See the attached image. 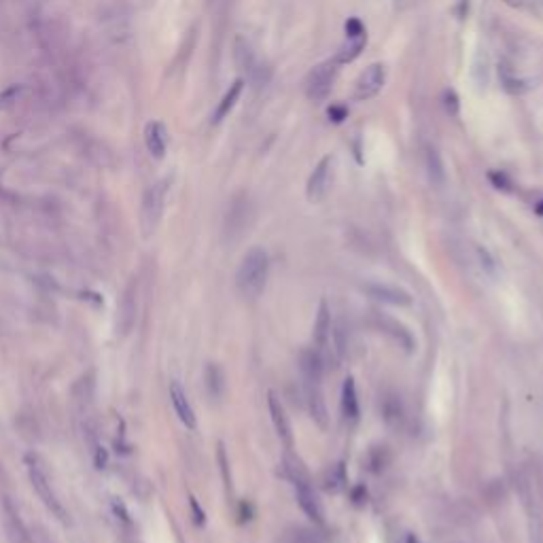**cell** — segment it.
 <instances>
[{
    "label": "cell",
    "instance_id": "1",
    "mask_svg": "<svg viewBox=\"0 0 543 543\" xmlns=\"http://www.w3.org/2000/svg\"><path fill=\"white\" fill-rule=\"evenodd\" d=\"M268 268H270V259L264 248L255 246L244 255V259L238 268L236 284L238 291L246 300H257L264 293L268 282Z\"/></svg>",
    "mask_w": 543,
    "mask_h": 543
},
{
    "label": "cell",
    "instance_id": "2",
    "mask_svg": "<svg viewBox=\"0 0 543 543\" xmlns=\"http://www.w3.org/2000/svg\"><path fill=\"white\" fill-rule=\"evenodd\" d=\"M166 194H168V181H159L147 189L140 206V226L145 236H151L157 228L159 219H162L166 206Z\"/></svg>",
    "mask_w": 543,
    "mask_h": 543
},
{
    "label": "cell",
    "instance_id": "3",
    "mask_svg": "<svg viewBox=\"0 0 543 543\" xmlns=\"http://www.w3.org/2000/svg\"><path fill=\"white\" fill-rule=\"evenodd\" d=\"M335 77H338V62H323L314 66L310 71V75L306 77V95L308 100L318 104L327 100V95L331 93L333 89V83H335Z\"/></svg>",
    "mask_w": 543,
    "mask_h": 543
},
{
    "label": "cell",
    "instance_id": "4",
    "mask_svg": "<svg viewBox=\"0 0 543 543\" xmlns=\"http://www.w3.org/2000/svg\"><path fill=\"white\" fill-rule=\"evenodd\" d=\"M333 164H335L333 155H325L321 162L316 164L314 172L308 178V187H306V196L310 202H321L327 196L331 176H333Z\"/></svg>",
    "mask_w": 543,
    "mask_h": 543
},
{
    "label": "cell",
    "instance_id": "5",
    "mask_svg": "<svg viewBox=\"0 0 543 543\" xmlns=\"http://www.w3.org/2000/svg\"><path fill=\"white\" fill-rule=\"evenodd\" d=\"M385 81H387V68L385 64H369V66L361 73V77L357 79V85H355V98L365 102V100H371L374 95L380 93V89L385 87Z\"/></svg>",
    "mask_w": 543,
    "mask_h": 543
},
{
    "label": "cell",
    "instance_id": "6",
    "mask_svg": "<svg viewBox=\"0 0 543 543\" xmlns=\"http://www.w3.org/2000/svg\"><path fill=\"white\" fill-rule=\"evenodd\" d=\"M314 348L316 353L321 355L323 363L327 365L331 361V314L325 302H321L318 306V314H316V323H314Z\"/></svg>",
    "mask_w": 543,
    "mask_h": 543
},
{
    "label": "cell",
    "instance_id": "7",
    "mask_svg": "<svg viewBox=\"0 0 543 543\" xmlns=\"http://www.w3.org/2000/svg\"><path fill=\"white\" fill-rule=\"evenodd\" d=\"M28 475H30L32 488L37 490L39 499L47 505L49 512H53L59 520L66 522V512H64V507L59 505V501H57V497H55V493H53V488H51V484H49V480H47V475L43 473V469L37 467V465H32V467L28 469Z\"/></svg>",
    "mask_w": 543,
    "mask_h": 543
},
{
    "label": "cell",
    "instance_id": "8",
    "mask_svg": "<svg viewBox=\"0 0 543 543\" xmlns=\"http://www.w3.org/2000/svg\"><path fill=\"white\" fill-rule=\"evenodd\" d=\"M374 323H376V327H378L382 333L393 338L403 350H407V353H412L414 346H416V340H414V335L409 333V329H407L403 323L395 321V318H391V316H387V314H380V312H374Z\"/></svg>",
    "mask_w": 543,
    "mask_h": 543
},
{
    "label": "cell",
    "instance_id": "9",
    "mask_svg": "<svg viewBox=\"0 0 543 543\" xmlns=\"http://www.w3.org/2000/svg\"><path fill=\"white\" fill-rule=\"evenodd\" d=\"M295 495H297V503L300 507L304 509V514L316 522V524H325V512H323V505L318 501V497L314 495L312 486H310V480H302V482H295Z\"/></svg>",
    "mask_w": 543,
    "mask_h": 543
},
{
    "label": "cell",
    "instance_id": "10",
    "mask_svg": "<svg viewBox=\"0 0 543 543\" xmlns=\"http://www.w3.org/2000/svg\"><path fill=\"white\" fill-rule=\"evenodd\" d=\"M300 369H302L304 385H321L325 363H323L321 355L316 353V348H304L302 350L300 353Z\"/></svg>",
    "mask_w": 543,
    "mask_h": 543
},
{
    "label": "cell",
    "instance_id": "11",
    "mask_svg": "<svg viewBox=\"0 0 543 543\" xmlns=\"http://www.w3.org/2000/svg\"><path fill=\"white\" fill-rule=\"evenodd\" d=\"M363 289L369 297H374L376 302H382V304H391V306H409L412 304L409 293L397 289V286H391V284L367 282Z\"/></svg>",
    "mask_w": 543,
    "mask_h": 543
},
{
    "label": "cell",
    "instance_id": "12",
    "mask_svg": "<svg viewBox=\"0 0 543 543\" xmlns=\"http://www.w3.org/2000/svg\"><path fill=\"white\" fill-rule=\"evenodd\" d=\"M380 414H382V421L387 423V427L401 429L403 421H405V409H403L401 395H397L395 391L385 393V397H382V401H380Z\"/></svg>",
    "mask_w": 543,
    "mask_h": 543
},
{
    "label": "cell",
    "instance_id": "13",
    "mask_svg": "<svg viewBox=\"0 0 543 543\" xmlns=\"http://www.w3.org/2000/svg\"><path fill=\"white\" fill-rule=\"evenodd\" d=\"M268 405H270V414H272V423H274V429L278 433V437L284 441L286 448H293V431H291V425H289V418H286V414H284V407L280 403V399L270 393L268 395Z\"/></svg>",
    "mask_w": 543,
    "mask_h": 543
},
{
    "label": "cell",
    "instance_id": "14",
    "mask_svg": "<svg viewBox=\"0 0 543 543\" xmlns=\"http://www.w3.org/2000/svg\"><path fill=\"white\" fill-rule=\"evenodd\" d=\"M304 401H306V407L310 412L312 421L321 429H325L327 427V407L323 401L321 385H304Z\"/></svg>",
    "mask_w": 543,
    "mask_h": 543
},
{
    "label": "cell",
    "instance_id": "15",
    "mask_svg": "<svg viewBox=\"0 0 543 543\" xmlns=\"http://www.w3.org/2000/svg\"><path fill=\"white\" fill-rule=\"evenodd\" d=\"M170 401L174 405V412H176L178 421L187 429H196V425H198L196 412H194V407H191V403H189V399H187V395H185V391H183V387L178 385V382H172V385H170Z\"/></svg>",
    "mask_w": 543,
    "mask_h": 543
},
{
    "label": "cell",
    "instance_id": "16",
    "mask_svg": "<svg viewBox=\"0 0 543 543\" xmlns=\"http://www.w3.org/2000/svg\"><path fill=\"white\" fill-rule=\"evenodd\" d=\"M145 140H147V149L153 157L162 159L166 155V149H168V130L164 123H149L147 127V134H145Z\"/></svg>",
    "mask_w": 543,
    "mask_h": 543
},
{
    "label": "cell",
    "instance_id": "17",
    "mask_svg": "<svg viewBox=\"0 0 543 543\" xmlns=\"http://www.w3.org/2000/svg\"><path fill=\"white\" fill-rule=\"evenodd\" d=\"M342 414L344 418L350 421V423H357L359 418V399H357V385H355V378L348 376L342 385Z\"/></svg>",
    "mask_w": 543,
    "mask_h": 543
},
{
    "label": "cell",
    "instance_id": "18",
    "mask_svg": "<svg viewBox=\"0 0 543 543\" xmlns=\"http://www.w3.org/2000/svg\"><path fill=\"white\" fill-rule=\"evenodd\" d=\"M204 387L210 399H221L226 393V374L214 363H208L204 369Z\"/></svg>",
    "mask_w": 543,
    "mask_h": 543
},
{
    "label": "cell",
    "instance_id": "19",
    "mask_svg": "<svg viewBox=\"0 0 543 543\" xmlns=\"http://www.w3.org/2000/svg\"><path fill=\"white\" fill-rule=\"evenodd\" d=\"M242 87H244V81H242V79H238V81L232 83V87L228 89L226 95H223V100L219 102V107H217V111H214V115H212V121H214V123L223 121V119L230 115V111L236 107V102H238V98H240Z\"/></svg>",
    "mask_w": 543,
    "mask_h": 543
},
{
    "label": "cell",
    "instance_id": "20",
    "mask_svg": "<svg viewBox=\"0 0 543 543\" xmlns=\"http://www.w3.org/2000/svg\"><path fill=\"white\" fill-rule=\"evenodd\" d=\"M136 295L132 293V289H127L121 304H119V325H121V333H127L132 329L134 321H136Z\"/></svg>",
    "mask_w": 543,
    "mask_h": 543
},
{
    "label": "cell",
    "instance_id": "21",
    "mask_svg": "<svg viewBox=\"0 0 543 543\" xmlns=\"http://www.w3.org/2000/svg\"><path fill=\"white\" fill-rule=\"evenodd\" d=\"M367 45V35H361V37H355V39H346V43L340 47L338 55H335V62L338 64H350V62H355L361 51L365 49Z\"/></svg>",
    "mask_w": 543,
    "mask_h": 543
},
{
    "label": "cell",
    "instance_id": "22",
    "mask_svg": "<svg viewBox=\"0 0 543 543\" xmlns=\"http://www.w3.org/2000/svg\"><path fill=\"white\" fill-rule=\"evenodd\" d=\"M425 162H427V174H429V181L437 187H441L445 183V170H443V162H441V155L435 147H429L427 149V155H425Z\"/></svg>",
    "mask_w": 543,
    "mask_h": 543
},
{
    "label": "cell",
    "instance_id": "23",
    "mask_svg": "<svg viewBox=\"0 0 543 543\" xmlns=\"http://www.w3.org/2000/svg\"><path fill=\"white\" fill-rule=\"evenodd\" d=\"M499 77H501V85L505 87V91L509 93H522L526 89L524 81L518 79V75L514 73V68L509 66L507 62H501L499 64Z\"/></svg>",
    "mask_w": 543,
    "mask_h": 543
},
{
    "label": "cell",
    "instance_id": "24",
    "mask_svg": "<svg viewBox=\"0 0 543 543\" xmlns=\"http://www.w3.org/2000/svg\"><path fill=\"white\" fill-rule=\"evenodd\" d=\"M346 486V469H344V463H338L335 467H331L325 475V480H323V488L331 495L344 490Z\"/></svg>",
    "mask_w": 543,
    "mask_h": 543
},
{
    "label": "cell",
    "instance_id": "25",
    "mask_svg": "<svg viewBox=\"0 0 543 543\" xmlns=\"http://www.w3.org/2000/svg\"><path fill=\"white\" fill-rule=\"evenodd\" d=\"M391 463V452L387 445H374L367 452V465L374 473H382Z\"/></svg>",
    "mask_w": 543,
    "mask_h": 543
},
{
    "label": "cell",
    "instance_id": "26",
    "mask_svg": "<svg viewBox=\"0 0 543 543\" xmlns=\"http://www.w3.org/2000/svg\"><path fill=\"white\" fill-rule=\"evenodd\" d=\"M26 93V89L21 85H13L5 91H0V111H7V109H13L19 100L21 95Z\"/></svg>",
    "mask_w": 543,
    "mask_h": 543
},
{
    "label": "cell",
    "instance_id": "27",
    "mask_svg": "<svg viewBox=\"0 0 543 543\" xmlns=\"http://www.w3.org/2000/svg\"><path fill=\"white\" fill-rule=\"evenodd\" d=\"M441 104H443V111L448 113L450 117H459L461 113V100H459V93L454 89H443L441 93Z\"/></svg>",
    "mask_w": 543,
    "mask_h": 543
},
{
    "label": "cell",
    "instance_id": "28",
    "mask_svg": "<svg viewBox=\"0 0 543 543\" xmlns=\"http://www.w3.org/2000/svg\"><path fill=\"white\" fill-rule=\"evenodd\" d=\"M219 465H221V473H223V482H226V488L232 490V475H230V463H228V454L223 443H219Z\"/></svg>",
    "mask_w": 543,
    "mask_h": 543
},
{
    "label": "cell",
    "instance_id": "29",
    "mask_svg": "<svg viewBox=\"0 0 543 543\" xmlns=\"http://www.w3.org/2000/svg\"><path fill=\"white\" fill-rule=\"evenodd\" d=\"M361 35H365L363 24L357 17H350L346 21V39H355V37H361Z\"/></svg>",
    "mask_w": 543,
    "mask_h": 543
},
{
    "label": "cell",
    "instance_id": "30",
    "mask_svg": "<svg viewBox=\"0 0 543 543\" xmlns=\"http://www.w3.org/2000/svg\"><path fill=\"white\" fill-rule=\"evenodd\" d=\"M488 178H490V183L497 187V189H501V191H512V183H509V178L503 174V172H488Z\"/></svg>",
    "mask_w": 543,
    "mask_h": 543
},
{
    "label": "cell",
    "instance_id": "31",
    "mask_svg": "<svg viewBox=\"0 0 543 543\" xmlns=\"http://www.w3.org/2000/svg\"><path fill=\"white\" fill-rule=\"evenodd\" d=\"M189 505H191V514H194V522H196L198 526H202V524L206 522V514L202 512V507H200L198 499H196V497H191V499H189Z\"/></svg>",
    "mask_w": 543,
    "mask_h": 543
},
{
    "label": "cell",
    "instance_id": "32",
    "mask_svg": "<svg viewBox=\"0 0 543 543\" xmlns=\"http://www.w3.org/2000/svg\"><path fill=\"white\" fill-rule=\"evenodd\" d=\"M477 257H480V261H482V268L486 270V272H495V261H493V257H490V252L486 250V248H477Z\"/></svg>",
    "mask_w": 543,
    "mask_h": 543
},
{
    "label": "cell",
    "instance_id": "33",
    "mask_svg": "<svg viewBox=\"0 0 543 543\" xmlns=\"http://www.w3.org/2000/svg\"><path fill=\"white\" fill-rule=\"evenodd\" d=\"M252 518V507H250V503H242L240 505V522H248Z\"/></svg>",
    "mask_w": 543,
    "mask_h": 543
},
{
    "label": "cell",
    "instance_id": "34",
    "mask_svg": "<svg viewBox=\"0 0 543 543\" xmlns=\"http://www.w3.org/2000/svg\"><path fill=\"white\" fill-rule=\"evenodd\" d=\"M329 117H331L335 123H340V121L346 119V109H342V107H331V109H329Z\"/></svg>",
    "mask_w": 543,
    "mask_h": 543
},
{
    "label": "cell",
    "instance_id": "35",
    "mask_svg": "<svg viewBox=\"0 0 543 543\" xmlns=\"http://www.w3.org/2000/svg\"><path fill=\"white\" fill-rule=\"evenodd\" d=\"M367 499V495H365V488L363 486H357L355 490H353V501L357 503V505H363V501Z\"/></svg>",
    "mask_w": 543,
    "mask_h": 543
},
{
    "label": "cell",
    "instance_id": "36",
    "mask_svg": "<svg viewBox=\"0 0 543 543\" xmlns=\"http://www.w3.org/2000/svg\"><path fill=\"white\" fill-rule=\"evenodd\" d=\"M505 5H509V7H514V9H522V0H503Z\"/></svg>",
    "mask_w": 543,
    "mask_h": 543
},
{
    "label": "cell",
    "instance_id": "37",
    "mask_svg": "<svg viewBox=\"0 0 543 543\" xmlns=\"http://www.w3.org/2000/svg\"><path fill=\"white\" fill-rule=\"evenodd\" d=\"M535 212H537L539 217H543V200H541L539 204H535Z\"/></svg>",
    "mask_w": 543,
    "mask_h": 543
}]
</instances>
